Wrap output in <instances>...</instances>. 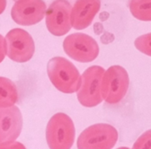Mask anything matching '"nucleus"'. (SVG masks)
Wrapping results in <instances>:
<instances>
[{"mask_svg": "<svg viewBox=\"0 0 151 149\" xmlns=\"http://www.w3.org/2000/svg\"><path fill=\"white\" fill-rule=\"evenodd\" d=\"M43 0H17L11 10L12 19L20 25L31 26L40 23L46 15Z\"/></svg>", "mask_w": 151, "mask_h": 149, "instance_id": "nucleus-9", "label": "nucleus"}, {"mask_svg": "<svg viewBox=\"0 0 151 149\" xmlns=\"http://www.w3.org/2000/svg\"><path fill=\"white\" fill-rule=\"evenodd\" d=\"M6 52H7V49H6V38L0 34V63H1L6 55Z\"/></svg>", "mask_w": 151, "mask_h": 149, "instance_id": "nucleus-17", "label": "nucleus"}, {"mask_svg": "<svg viewBox=\"0 0 151 149\" xmlns=\"http://www.w3.org/2000/svg\"><path fill=\"white\" fill-rule=\"evenodd\" d=\"M101 8V0H77L71 11V24L75 30L90 26Z\"/></svg>", "mask_w": 151, "mask_h": 149, "instance_id": "nucleus-11", "label": "nucleus"}, {"mask_svg": "<svg viewBox=\"0 0 151 149\" xmlns=\"http://www.w3.org/2000/svg\"><path fill=\"white\" fill-rule=\"evenodd\" d=\"M76 137L72 119L63 113L54 114L46 127V141L50 149H70Z\"/></svg>", "mask_w": 151, "mask_h": 149, "instance_id": "nucleus-2", "label": "nucleus"}, {"mask_svg": "<svg viewBox=\"0 0 151 149\" xmlns=\"http://www.w3.org/2000/svg\"><path fill=\"white\" fill-rule=\"evenodd\" d=\"M118 141L117 129L107 123L93 124L84 129L77 141L78 149H111Z\"/></svg>", "mask_w": 151, "mask_h": 149, "instance_id": "nucleus-3", "label": "nucleus"}, {"mask_svg": "<svg viewBox=\"0 0 151 149\" xmlns=\"http://www.w3.org/2000/svg\"><path fill=\"white\" fill-rule=\"evenodd\" d=\"M6 6V0H0V14H1Z\"/></svg>", "mask_w": 151, "mask_h": 149, "instance_id": "nucleus-18", "label": "nucleus"}, {"mask_svg": "<svg viewBox=\"0 0 151 149\" xmlns=\"http://www.w3.org/2000/svg\"><path fill=\"white\" fill-rule=\"evenodd\" d=\"M134 45L140 52L151 57V32L138 37L134 42Z\"/></svg>", "mask_w": 151, "mask_h": 149, "instance_id": "nucleus-14", "label": "nucleus"}, {"mask_svg": "<svg viewBox=\"0 0 151 149\" xmlns=\"http://www.w3.org/2000/svg\"><path fill=\"white\" fill-rule=\"evenodd\" d=\"M63 49L69 58L80 63L92 62L99 54L97 42L93 37L81 32L67 36L63 42Z\"/></svg>", "mask_w": 151, "mask_h": 149, "instance_id": "nucleus-6", "label": "nucleus"}, {"mask_svg": "<svg viewBox=\"0 0 151 149\" xmlns=\"http://www.w3.org/2000/svg\"><path fill=\"white\" fill-rule=\"evenodd\" d=\"M132 149H151V129L147 130L139 137Z\"/></svg>", "mask_w": 151, "mask_h": 149, "instance_id": "nucleus-15", "label": "nucleus"}, {"mask_svg": "<svg viewBox=\"0 0 151 149\" xmlns=\"http://www.w3.org/2000/svg\"><path fill=\"white\" fill-rule=\"evenodd\" d=\"M129 8L136 19L144 22L151 21V0H129Z\"/></svg>", "mask_w": 151, "mask_h": 149, "instance_id": "nucleus-13", "label": "nucleus"}, {"mask_svg": "<svg viewBox=\"0 0 151 149\" xmlns=\"http://www.w3.org/2000/svg\"><path fill=\"white\" fill-rule=\"evenodd\" d=\"M23 129V116L15 105L0 107V144L15 141Z\"/></svg>", "mask_w": 151, "mask_h": 149, "instance_id": "nucleus-10", "label": "nucleus"}, {"mask_svg": "<svg viewBox=\"0 0 151 149\" xmlns=\"http://www.w3.org/2000/svg\"><path fill=\"white\" fill-rule=\"evenodd\" d=\"M117 149H130V148L126 147V146H123V147H119V148H117Z\"/></svg>", "mask_w": 151, "mask_h": 149, "instance_id": "nucleus-19", "label": "nucleus"}, {"mask_svg": "<svg viewBox=\"0 0 151 149\" xmlns=\"http://www.w3.org/2000/svg\"><path fill=\"white\" fill-rule=\"evenodd\" d=\"M47 72L51 84L64 94H73L81 86L82 76L78 69L65 58L50 59L47 65Z\"/></svg>", "mask_w": 151, "mask_h": 149, "instance_id": "nucleus-1", "label": "nucleus"}, {"mask_svg": "<svg viewBox=\"0 0 151 149\" xmlns=\"http://www.w3.org/2000/svg\"><path fill=\"white\" fill-rule=\"evenodd\" d=\"M14 2H15V1H17V0H14Z\"/></svg>", "mask_w": 151, "mask_h": 149, "instance_id": "nucleus-20", "label": "nucleus"}, {"mask_svg": "<svg viewBox=\"0 0 151 149\" xmlns=\"http://www.w3.org/2000/svg\"><path fill=\"white\" fill-rule=\"evenodd\" d=\"M18 100L17 87L9 78L0 77V107L14 106Z\"/></svg>", "mask_w": 151, "mask_h": 149, "instance_id": "nucleus-12", "label": "nucleus"}, {"mask_svg": "<svg viewBox=\"0 0 151 149\" xmlns=\"http://www.w3.org/2000/svg\"><path fill=\"white\" fill-rule=\"evenodd\" d=\"M0 149H26V147L23 143L15 140L0 144Z\"/></svg>", "mask_w": 151, "mask_h": 149, "instance_id": "nucleus-16", "label": "nucleus"}, {"mask_svg": "<svg viewBox=\"0 0 151 149\" xmlns=\"http://www.w3.org/2000/svg\"><path fill=\"white\" fill-rule=\"evenodd\" d=\"M104 72V68L100 66H92L84 71L81 86L77 92V97L81 105L92 108L103 102L101 84Z\"/></svg>", "mask_w": 151, "mask_h": 149, "instance_id": "nucleus-5", "label": "nucleus"}, {"mask_svg": "<svg viewBox=\"0 0 151 149\" xmlns=\"http://www.w3.org/2000/svg\"><path fill=\"white\" fill-rule=\"evenodd\" d=\"M7 57L18 63L29 61L34 54L35 45L32 37L26 31L14 28L6 36Z\"/></svg>", "mask_w": 151, "mask_h": 149, "instance_id": "nucleus-7", "label": "nucleus"}, {"mask_svg": "<svg viewBox=\"0 0 151 149\" xmlns=\"http://www.w3.org/2000/svg\"><path fill=\"white\" fill-rule=\"evenodd\" d=\"M72 7L67 0H55L46 11V26L55 36L67 34L71 27Z\"/></svg>", "mask_w": 151, "mask_h": 149, "instance_id": "nucleus-8", "label": "nucleus"}, {"mask_svg": "<svg viewBox=\"0 0 151 149\" xmlns=\"http://www.w3.org/2000/svg\"><path fill=\"white\" fill-rule=\"evenodd\" d=\"M129 85L128 72L122 66H111L105 70L101 84L102 96L109 104L119 103L126 95Z\"/></svg>", "mask_w": 151, "mask_h": 149, "instance_id": "nucleus-4", "label": "nucleus"}]
</instances>
